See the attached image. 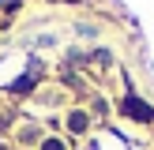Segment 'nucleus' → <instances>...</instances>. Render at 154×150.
I'll use <instances>...</instances> for the list:
<instances>
[{
  "instance_id": "nucleus-1",
  "label": "nucleus",
  "mask_w": 154,
  "mask_h": 150,
  "mask_svg": "<svg viewBox=\"0 0 154 150\" xmlns=\"http://www.w3.org/2000/svg\"><path fill=\"white\" fill-rule=\"evenodd\" d=\"M124 112H128L132 120H154L150 105H147V101H139V98H124Z\"/></svg>"
},
{
  "instance_id": "nucleus-3",
  "label": "nucleus",
  "mask_w": 154,
  "mask_h": 150,
  "mask_svg": "<svg viewBox=\"0 0 154 150\" xmlns=\"http://www.w3.org/2000/svg\"><path fill=\"white\" fill-rule=\"evenodd\" d=\"M45 150H64V146H60V142H45Z\"/></svg>"
},
{
  "instance_id": "nucleus-2",
  "label": "nucleus",
  "mask_w": 154,
  "mask_h": 150,
  "mask_svg": "<svg viewBox=\"0 0 154 150\" xmlns=\"http://www.w3.org/2000/svg\"><path fill=\"white\" fill-rule=\"evenodd\" d=\"M68 128H72V131H83V128H87V112H72V116H68Z\"/></svg>"
}]
</instances>
